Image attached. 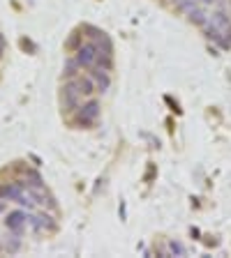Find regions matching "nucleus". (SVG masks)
<instances>
[{
	"instance_id": "4",
	"label": "nucleus",
	"mask_w": 231,
	"mask_h": 258,
	"mask_svg": "<svg viewBox=\"0 0 231 258\" xmlns=\"http://www.w3.org/2000/svg\"><path fill=\"white\" fill-rule=\"evenodd\" d=\"M5 224H7V228H10L14 235H21L23 226L28 224V215L26 212H21V210H14V212H10V215L5 217Z\"/></svg>"
},
{
	"instance_id": "12",
	"label": "nucleus",
	"mask_w": 231,
	"mask_h": 258,
	"mask_svg": "<svg viewBox=\"0 0 231 258\" xmlns=\"http://www.w3.org/2000/svg\"><path fill=\"white\" fill-rule=\"evenodd\" d=\"M197 3H204V5H210V3H217V0H197Z\"/></svg>"
},
{
	"instance_id": "5",
	"label": "nucleus",
	"mask_w": 231,
	"mask_h": 258,
	"mask_svg": "<svg viewBox=\"0 0 231 258\" xmlns=\"http://www.w3.org/2000/svg\"><path fill=\"white\" fill-rule=\"evenodd\" d=\"M90 76H93V81H95V88L100 92H104L109 86H111V76H109V70H107V67H102V64H95V67H90Z\"/></svg>"
},
{
	"instance_id": "14",
	"label": "nucleus",
	"mask_w": 231,
	"mask_h": 258,
	"mask_svg": "<svg viewBox=\"0 0 231 258\" xmlns=\"http://www.w3.org/2000/svg\"><path fill=\"white\" fill-rule=\"evenodd\" d=\"M226 46H231V37H229V39H226Z\"/></svg>"
},
{
	"instance_id": "11",
	"label": "nucleus",
	"mask_w": 231,
	"mask_h": 258,
	"mask_svg": "<svg viewBox=\"0 0 231 258\" xmlns=\"http://www.w3.org/2000/svg\"><path fill=\"white\" fill-rule=\"evenodd\" d=\"M3 51H5V39L0 37V53H3Z\"/></svg>"
},
{
	"instance_id": "7",
	"label": "nucleus",
	"mask_w": 231,
	"mask_h": 258,
	"mask_svg": "<svg viewBox=\"0 0 231 258\" xmlns=\"http://www.w3.org/2000/svg\"><path fill=\"white\" fill-rule=\"evenodd\" d=\"M208 21L213 23L220 32H224V35L231 30V19L226 16V12H213V14L208 16Z\"/></svg>"
},
{
	"instance_id": "2",
	"label": "nucleus",
	"mask_w": 231,
	"mask_h": 258,
	"mask_svg": "<svg viewBox=\"0 0 231 258\" xmlns=\"http://www.w3.org/2000/svg\"><path fill=\"white\" fill-rule=\"evenodd\" d=\"M97 55H100V51H97V44L95 42L83 44V46H79V51H76V60L81 62V67H83V70L95 67V64H97Z\"/></svg>"
},
{
	"instance_id": "6",
	"label": "nucleus",
	"mask_w": 231,
	"mask_h": 258,
	"mask_svg": "<svg viewBox=\"0 0 231 258\" xmlns=\"http://www.w3.org/2000/svg\"><path fill=\"white\" fill-rule=\"evenodd\" d=\"M28 224L32 226V231H51L54 228V221L51 217H44V215H28Z\"/></svg>"
},
{
	"instance_id": "3",
	"label": "nucleus",
	"mask_w": 231,
	"mask_h": 258,
	"mask_svg": "<svg viewBox=\"0 0 231 258\" xmlns=\"http://www.w3.org/2000/svg\"><path fill=\"white\" fill-rule=\"evenodd\" d=\"M100 118V104L97 102H88L83 106H79V113H76V122L79 124H93Z\"/></svg>"
},
{
	"instance_id": "8",
	"label": "nucleus",
	"mask_w": 231,
	"mask_h": 258,
	"mask_svg": "<svg viewBox=\"0 0 231 258\" xmlns=\"http://www.w3.org/2000/svg\"><path fill=\"white\" fill-rule=\"evenodd\" d=\"M81 72H83V67L76 58H70L65 62V79H76V76H81Z\"/></svg>"
},
{
	"instance_id": "9",
	"label": "nucleus",
	"mask_w": 231,
	"mask_h": 258,
	"mask_svg": "<svg viewBox=\"0 0 231 258\" xmlns=\"http://www.w3.org/2000/svg\"><path fill=\"white\" fill-rule=\"evenodd\" d=\"M185 14H188V16H190V21H192V23H197V26H204V23L208 21V14H206V12L201 10L199 5H194L192 10H190V12H185Z\"/></svg>"
},
{
	"instance_id": "13",
	"label": "nucleus",
	"mask_w": 231,
	"mask_h": 258,
	"mask_svg": "<svg viewBox=\"0 0 231 258\" xmlns=\"http://www.w3.org/2000/svg\"><path fill=\"white\" fill-rule=\"evenodd\" d=\"M3 210H5V201L0 199V215H3Z\"/></svg>"
},
{
	"instance_id": "1",
	"label": "nucleus",
	"mask_w": 231,
	"mask_h": 258,
	"mask_svg": "<svg viewBox=\"0 0 231 258\" xmlns=\"http://www.w3.org/2000/svg\"><path fill=\"white\" fill-rule=\"evenodd\" d=\"M81 99H83V95L79 92V88L74 86V81H67L63 86V106L67 108V111H76V108L81 106Z\"/></svg>"
},
{
	"instance_id": "10",
	"label": "nucleus",
	"mask_w": 231,
	"mask_h": 258,
	"mask_svg": "<svg viewBox=\"0 0 231 258\" xmlns=\"http://www.w3.org/2000/svg\"><path fill=\"white\" fill-rule=\"evenodd\" d=\"M169 249H171V251H176V253H185V249L180 247L178 242H171V244H169Z\"/></svg>"
}]
</instances>
